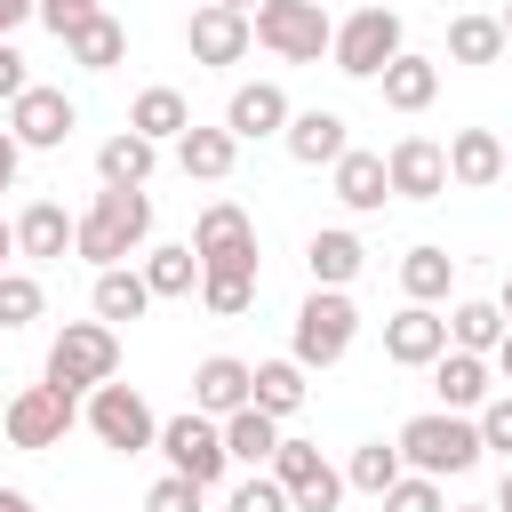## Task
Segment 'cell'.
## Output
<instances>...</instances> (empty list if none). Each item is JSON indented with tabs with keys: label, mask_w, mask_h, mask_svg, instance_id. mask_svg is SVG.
Wrapping results in <instances>:
<instances>
[{
	"label": "cell",
	"mask_w": 512,
	"mask_h": 512,
	"mask_svg": "<svg viewBox=\"0 0 512 512\" xmlns=\"http://www.w3.org/2000/svg\"><path fill=\"white\" fill-rule=\"evenodd\" d=\"M144 240H152V192H112L104 184L88 200V216H72V256H88L96 272L128 264Z\"/></svg>",
	"instance_id": "1"
},
{
	"label": "cell",
	"mask_w": 512,
	"mask_h": 512,
	"mask_svg": "<svg viewBox=\"0 0 512 512\" xmlns=\"http://www.w3.org/2000/svg\"><path fill=\"white\" fill-rule=\"evenodd\" d=\"M400 464L408 472H424V480H456V472H472L488 448H480V432H472V416H448V408H424V416H408L400 424Z\"/></svg>",
	"instance_id": "2"
},
{
	"label": "cell",
	"mask_w": 512,
	"mask_h": 512,
	"mask_svg": "<svg viewBox=\"0 0 512 512\" xmlns=\"http://www.w3.org/2000/svg\"><path fill=\"white\" fill-rule=\"evenodd\" d=\"M120 376V328H104V320H64L56 328V344H48V368H40V384H56V392H96V384H112Z\"/></svg>",
	"instance_id": "3"
},
{
	"label": "cell",
	"mask_w": 512,
	"mask_h": 512,
	"mask_svg": "<svg viewBox=\"0 0 512 512\" xmlns=\"http://www.w3.org/2000/svg\"><path fill=\"white\" fill-rule=\"evenodd\" d=\"M352 336H360V312H352V296L344 288H312L304 304H296V328H288V360L312 376V368H336L344 352H352Z\"/></svg>",
	"instance_id": "4"
},
{
	"label": "cell",
	"mask_w": 512,
	"mask_h": 512,
	"mask_svg": "<svg viewBox=\"0 0 512 512\" xmlns=\"http://www.w3.org/2000/svg\"><path fill=\"white\" fill-rule=\"evenodd\" d=\"M408 48V32H400V8H352L344 24H336V40H328V64L344 72V80H376L392 56Z\"/></svg>",
	"instance_id": "5"
},
{
	"label": "cell",
	"mask_w": 512,
	"mask_h": 512,
	"mask_svg": "<svg viewBox=\"0 0 512 512\" xmlns=\"http://www.w3.org/2000/svg\"><path fill=\"white\" fill-rule=\"evenodd\" d=\"M248 32H256V48H272L280 64H320L328 40H336V24H328L320 0H264V8L248 16Z\"/></svg>",
	"instance_id": "6"
},
{
	"label": "cell",
	"mask_w": 512,
	"mask_h": 512,
	"mask_svg": "<svg viewBox=\"0 0 512 512\" xmlns=\"http://www.w3.org/2000/svg\"><path fill=\"white\" fill-rule=\"evenodd\" d=\"M80 416H88V432H96L112 456H144V448L160 440V416H152V400H144L136 384H120V376H112V384H96Z\"/></svg>",
	"instance_id": "7"
},
{
	"label": "cell",
	"mask_w": 512,
	"mask_h": 512,
	"mask_svg": "<svg viewBox=\"0 0 512 512\" xmlns=\"http://www.w3.org/2000/svg\"><path fill=\"white\" fill-rule=\"evenodd\" d=\"M152 448H160V456H168V472H176V480H192V488H216V480L232 472V456H224V424H216V416H200V408L168 416Z\"/></svg>",
	"instance_id": "8"
},
{
	"label": "cell",
	"mask_w": 512,
	"mask_h": 512,
	"mask_svg": "<svg viewBox=\"0 0 512 512\" xmlns=\"http://www.w3.org/2000/svg\"><path fill=\"white\" fill-rule=\"evenodd\" d=\"M264 472L280 480L288 512H336V504H344V472H336L312 440H288V432H280V448H272V464H264Z\"/></svg>",
	"instance_id": "9"
},
{
	"label": "cell",
	"mask_w": 512,
	"mask_h": 512,
	"mask_svg": "<svg viewBox=\"0 0 512 512\" xmlns=\"http://www.w3.org/2000/svg\"><path fill=\"white\" fill-rule=\"evenodd\" d=\"M184 248L200 256V272H256V216L240 200H208Z\"/></svg>",
	"instance_id": "10"
},
{
	"label": "cell",
	"mask_w": 512,
	"mask_h": 512,
	"mask_svg": "<svg viewBox=\"0 0 512 512\" xmlns=\"http://www.w3.org/2000/svg\"><path fill=\"white\" fill-rule=\"evenodd\" d=\"M72 424H80V400L56 392V384H24V392H8V408H0L8 448H56Z\"/></svg>",
	"instance_id": "11"
},
{
	"label": "cell",
	"mask_w": 512,
	"mask_h": 512,
	"mask_svg": "<svg viewBox=\"0 0 512 512\" xmlns=\"http://www.w3.org/2000/svg\"><path fill=\"white\" fill-rule=\"evenodd\" d=\"M72 128H80V104H72L64 88H40V80H32V88L8 104V136H16L24 152H56Z\"/></svg>",
	"instance_id": "12"
},
{
	"label": "cell",
	"mask_w": 512,
	"mask_h": 512,
	"mask_svg": "<svg viewBox=\"0 0 512 512\" xmlns=\"http://www.w3.org/2000/svg\"><path fill=\"white\" fill-rule=\"evenodd\" d=\"M184 48H192V64L224 72V64H240V56L256 48V32H248V16H240V8H216V0H200V8L184 16Z\"/></svg>",
	"instance_id": "13"
},
{
	"label": "cell",
	"mask_w": 512,
	"mask_h": 512,
	"mask_svg": "<svg viewBox=\"0 0 512 512\" xmlns=\"http://www.w3.org/2000/svg\"><path fill=\"white\" fill-rule=\"evenodd\" d=\"M384 184H392V200H440L448 192V152L432 136H400L384 152Z\"/></svg>",
	"instance_id": "14"
},
{
	"label": "cell",
	"mask_w": 512,
	"mask_h": 512,
	"mask_svg": "<svg viewBox=\"0 0 512 512\" xmlns=\"http://www.w3.org/2000/svg\"><path fill=\"white\" fill-rule=\"evenodd\" d=\"M440 352H448V312L400 304V312L384 320V360H392V368H432Z\"/></svg>",
	"instance_id": "15"
},
{
	"label": "cell",
	"mask_w": 512,
	"mask_h": 512,
	"mask_svg": "<svg viewBox=\"0 0 512 512\" xmlns=\"http://www.w3.org/2000/svg\"><path fill=\"white\" fill-rule=\"evenodd\" d=\"M288 112H296V104H288V88H280V80H240V88H232V104H224V136H232V144L280 136V128H288Z\"/></svg>",
	"instance_id": "16"
},
{
	"label": "cell",
	"mask_w": 512,
	"mask_h": 512,
	"mask_svg": "<svg viewBox=\"0 0 512 512\" xmlns=\"http://www.w3.org/2000/svg\"><path fill=\"white\" fill-rule=\"evenodd\" d=\"M280 144H288V160H296V168H336V160L352 152V136H344V112H328V104H312V112H288Z\"/></svg>",
	"instance_id": "17"
},
{
	"label": "cell",
	"mask_w": 512,
	"mask_h": 512,
	"mask_svg": "<svg viewBox=\"0 0 512 512\" xmlns=\"http://www.w3.org/2000/svg\"><path fill=\"white\" fill-rule=\"evenodd\" d=\"M248 384H256V368H248V360H232V352H208V360L192 368V408L224 424L232 408H248Z\"/></svg>",
	"instance_id": "18"
},
{
	"label": "cell",
	"mask_w": 512,
	"mask_h": 512,
	"mask_svg": "<svg viewBox=\"0 0 512 512\" xmlns=\"http://www.w3.org/2000/svg\"><path fill=\"white\" fill-rule=\"evenodd\" d=\"M440 152H448V184H464V192L504 184V136L496 128H456Z\"/></svg>",
	"instance_id": "19"
},
{
	"label": "cell",
	"mask_w": 512,
	"mask_h": 512,
	"mask_svg": "<svg viewBox=\"0 0 512 512\" xmlns=\"http://www.w3.org/2000/svg\"><path fill=\"white\" fill-rule=\"evenodd\" d=\"M432 392H440L448 416H472V408L496 392V368H488L480 352H440V360H432Z\"/></svg>",
	"instance_id": "20"
},
{
	"label": "cell",
	"mask_w": 512,
	"mask_h": 512,
	"mask_svg": "<svg viewBox=\"0 0 512 512\" xmlns=\"http://www.w3.org/2000/svg\"><path fill=\"white\" fill-rule=\"evenodd\" d=\"M360 264H368V248H360V232H344V224H328V232L304 240V272H312V288H352Z\"/></svg>",
	"instance_id": "21"
},
{
	"label": "cell",
	"mask_w": 512,
	"mask_h": 512,
	"mask_svg": "<svg viewBox=\"0 0 512 512\" xmlns=\"http://www.w3.org/2000/svg\"><path fill=\"white\" fill-rule=\"evenodd\" d=\"M152 168H160V144H144L136 128H120V136H104V144H96V176H104L112 192H144V184H152Z\"/></svg>",
	"instance_id": "22"
},
{
	"label": "cell",
	"mask_w": 512,
	"mask_h": 512,
	"mask_svg": "<svg viewBox=\"0 0 512 512\" xmlns=\"http://www.w3.org/2000/svg\"><path fill=\"white\" fill-rule=\"evenodd\" d=\"M376 88H384V104H392V112H424V104L440 96V64H432V56H416V48H400V56L376 72Z\"/></svg>",
	"instance_id": "23"
},
{
	"label": "cell",
	"mask_w": 512,
	"mask_h": 512,
	"mask_svg": "<svg viewBox=\"0 0 512 512\" xmlns=\"http://www.w3.org/2000/svg\"><path fill=\"white\" fill-rule=\"evenodd\" d=\"M176 168H184L192 184H224V176L240 168V144H232L224 128H200V120H192V128L176 136Z\"/></svg>",
	"instance_id": "24"
},
{
	"label": "cell",
	"mask_w": 512,
	"mask_h": 512,
	"mask_svg": "<svg viewBox=\"0 0 512 512\" xmlns=\"http://www.w3.org/2000/svg\"><path fill=\"white\" fill-rule=\"evenodd\" d=\"M328 184H336V200H344L352 216H368V208H384V200H392V184H384V152H360V144L328 168Z\"/></svg>",
	"instance_id": "25"
},
{
	"label": "cell",
	"mask_w": 512,
	"mask_h": 512,
	"mask_svg": "<svg viewBox=\"0 0 512 512\" xmlns=\"http://www.w3.org/2000/svg\"><path fill=\"white\" fill-rule=\"evenodd\" d=\"M64 56H72V64H80V72H112V64H120V56H128V24H120V16H104V8H96V16H88V24H72V32H64Z\"/></svg>",
	"instance_id": "26"
},
{
	"label": "cell",
	"mask_w": 512,
	"mask_h": 512,
	"mask_svg": "<svg viewBox=\"0 0 512 512\" xmlns=\"http://www.w3.org/2000/svg\"><path fill=\"white\" fill-rule=\"evenodd\" d=\"M128 128H136L144 144H176V136L192 128V104H184V88H136V104H128Z\"/></svg>",
	"instance_id": "27"
},
{
	"label": "cell",
	"mask_w": 512,
	"mask_h": 512,
	"mask_svg": "<svg viewBox=\"0 0 512 512\" xmlns=\"http://www.w3.org/2000/svg\"><path fill=\"white\" fill-rule=\"evenodd\" d=\"M88 304H96V320H104V328H120V320H144V312H152V288H144V272H136V264H112V272H96Z\"/></svg>",
	"instance_id": "28"
},
{
	"label": "cell",
	"mask_w": 512,
	"mask_h": 512,
	"mask_svg": "<svg viewBox=\"0 0 512 512\" xmlns=\"http://www.w3.org/2000/svg\"><path fill=\"white\" fill-rule=\"evenodd\" d=\"M312 400V384H304V368L296 360H256V384H248V408H264L272 424H288L296 408Z\"/></svg>",
	"instance_id": "29"
},
{
	"label": "cell",
	"mask_w": 512,
	"mask_h": 512,
	"mask_svg": "<svg viewBox=\"0 0 512 512\" xmlns=\"http://www.w3.org/2000/svg\"><path fill=\"white\" fill-rule=\"evenodd\" d=\"M8 224H16V256H40V264H48V256L72 248V216H64L56 200H32V208L8 216Z\"/></svg>",
	"instance_id": "30"
},
{
	"label": "cell",
	"mask_w": 512,
	"mask_h": 512,
	"mask_svg": "<svg viewBox=\"0 0 512 512\" xmlns=\"http://www.w3.org/2000/svg\"><path fill=\"white\" fill-rule=\"evenodd\" d=\"M136 272H144V288H152V304H160V296H200V256H192L184 240H168V248H152V256H144Z\"/></svg>",
	"instance_id": "31"
},
{
	"label": "cell",
	"mask_w": 512,
	"mask_h": 512,
	"mask_svg": "<svg viewBox=\"0 0 512 512\" xmlns=\"http://www.w3.org/2000/svg\"><path fill=\"white\" fill-rule=\"evenodd\" d=\"M400 288H408V304H440V296L456 288V256L432 248V240L408 248V256H400Z\"/></svg>",
	"instance_id": "32"
},
{
	"label": "cell",
	"mask_w": 512,
	"mask_h": 512,
	"mask_svg": "<svg viewBox=\"0 0 512 512\" xmlns=\"http://www.w3.org/2000/svg\"><path fill=\"white\" fill-rule=\"evenodd\" d=\"M496 56H504V24L496 16H480V8L448 16V64H496Z\"/></svg>",
	"instance_id": "33"
},
{
	"label": "cell",
	"mask_w": 512,
	"mask_h": 512,
	"mask_svg": "<svg viewBox=\"0 0 512 512\" xmlns=\"http://www.w3.org/2000/svg\"><path fill=\"white\" fill-rule=\"evenodd\" d=\"M504 328H512V320H504L496 304H480V296H472V304H456V312H448V352H480V360H488V352L504 344Z\"/></svg>",
	"instance_id": "34"
},
{
	"label": "cell",
	"mask_w": 512,
	"mask_h": 512,
	"mask_svg": "<svg viewBox=\"0 0 512 512\" xmlns=\"http://www.w3.org/2000/svg\"><path fill=\"white\" fill-rule=\"evenodd\" d=\"M272 448H280V424L264 408H232L224 416V456L232 464H272Z\"/></svg>",
	"instance_id": "35"
},
{
	"label": "cell",
	"mask_w": 512,
	"mask_h": 512,
	"mask_svg": "<svg viewBox=\"0 0 512 512\" xmlns=\"http://www.w3.org/2000/svg\"><path fill=\"white\" fill-rule=\"evenodd\" d=\"M400 472H408V464H400V448H392V440H360V448L344 456V488H360V496H384Z\"/></svg>",
	"instance_id": "36"
},
{
	"label": "cell",
	"mask_w": 512,
	"mask_h": 512,
	"mask_svg": "<svg viewBox=\"0 0 512 512\" xmlns=\"http://www.w3.org/2000/svg\"><path fill=\"white\" fill-rule=\"evenodd\" d=\"M200 304H208L216 320H240V312L256 304V272H200Z\"/></svg>",
	"instance_id": "37"
},
{
	"label": "cell",
	"mask_w": 512,
	"mask_h": 512,
	"mask_svg": "<svg viewBox=\"0 0 512 512\" xmlns=\"http://www.w3.org/2000/svg\"><path fill=\"white\" fill-rule=\"evenodd\" d=\"M40 304H48V296H40V280L8 264V272H0V328H32V320H40Z\"/></svg>",
	"instance_id": "38"
},
{
	"label": "cell",
	"mask_w": 512,
	"mask_h": 512,
	"mask_svg": "<svg viewBox=\"0 0 512 512\" xmlns=\"http://www.w3.org/2000/svg\"><path fill=\"white\" fill-rule=\"evenodd\" d=\"M472 432H480V448L512 456V392H488V400L472 408Z\"/></svg>",
	"instance_id": "39"
},
{
	"label": "cell",
	"mask_w": 512,
	"mask_h": 512,
	"mask_svg": "<svg viewBox=\"0 0 512 512\" xmlns=\"http://www.w3.org/2000/svg\"><path fill=\"white\" fill-rule=\"evenodd\" d=\"M384 512H440V480H424V472H400L384 496H376Z\"/></svg>",
	"instance_id": "40"
},
{
	"label": "cell",
	"mask_w": 512,
	"mask_h": 512,
	"mask_svg": "<svg viewBox=\"0 0 512 512\" xmlns=\"http://www.w3.org/2000/svg\"><path fill=\"white\" fill-rule=\"evenodd\" d=\"M208 504V488H192V480H176V472H160L152 488H144V512H200Z\"/></svg>",
	"instance_id": "41"
},
{
	"label": "cell",
	"mask_w": 512,
	"mask_h": 512,
	"mask_svg": "<svg viewBox=\"0 0 512 512\" xmlns=\"http://www.w3.org/2000/svg\"><path fill=\"white\" fill-rule=\"evenodd\" d=\"M224 512H288V496H280V480H272V472H248V480L224 496Z\"/></svg>",
	"instance_id": "42"
},
{
	"label": "cell",
	"mask_w": 512,
	"mask_h": 512,
	"mask_svg": "<svg viewBox=\"0 0 512 512\" xmlns=\"http://www.w3.org/2000/svg\"><path fill=\"white\" fill-rule=\"evenodd\" d=\"M32 16H40V24L64 40L72 24H88V16H96V0H32Z\"/></svg>",
	"instance_id": "43"
},
{
	"label": "cell",
	"mask_w": 512,
	"mask_h": 512,
	"mask_svg": "<svg viewBox=\"0 0 512 512\" xmlns=\"http://www.w3.org/2000/svg\"><path fill=\"white\" fill-rule=\"evenodd\" d=\"M24 88H32V72H24V56H16L8 40H0V104H16Z\"/></svg>",
	"instance_id": "44"
},
{
	"label": "cell",
	"mask_w": 512,
	"mask_h": 512,
	"mask_svg": "<svg viewBox=\"0 0 512 512\" xmlns=\"http://www.w3.org/2000/svg\"><path fill=\"white\" fill-rule=\"evenodd\" d=\"M16 168H24V144L0 128V192H16Z\"/></svg>",
	"instance_id": "45"
},
{
	"label": "cell",
	"mask_w": 512,
	"mask_h": 512,
	"mask_svg": "<svg viewBox=\"0 0 512 512\" xmlns=\"http://www.w3.org/2000/svg\"><path fill=\"white\" fill-rule=\"evenodd\" d=\"M32 24V0H0V40H16Z\"/></svg>",
	"instance_id": "46"
},
{
	"label": "cell",
	"mask_w": 512,
	"mask_h": 512,
	"mask_svg": "<svg viewBox=\"0 0 512 512\" xmlns=\"http://www.w3.org/2000/svg\"><path fill=\"white\" fill-rule=\"evenodd\" d=\"M488 368H496V376H504V392H512V328H504V344L488 352Z\"/></svg>",
	"instance_id": "47"
},
{
	"label": "cell",
	"mask_w": 512,
	"mask_h": 512,
	"mask_svg": "<svg viewBox=\"0 0 512 512\" xmlns=\"http://www.w3.org/2000/svg\"><path fill=\"white\" fill-rule=\"evenodd\" d=\"M0 512H40V504H32L24 488H0Z\"/></svg>",
	"instance_id": "48"
},
{
	"label": "cell",
	"mask_w": 512,
	"mask_h": 512,
	"mask_svg": "<svg viewBox=\"0 0 512 512\" xmlns=\"http://www.w3.org/2000/svg\"><path fill=\"white\" fill-rule=\"evenodd\" d=\"M8 256H16V224L0 216V272H8Z\"/></svg>",
	"instance_id": "49"
},
{
	"label": "cell",
	"mask_w": 512,
	"mask_h": 512,
	"mask_svg": "<svg viewBox=\"0 0 512 512\" xmlns=\"http://www.w3.org/2000/svg\"><path fill=\"white\" fill-rule=\"evenodd\" d=\"M496 512H512V472H504V480H496Z\"/></svg>",
	"instance_id": "50"
},
{
	"label": "cell",
	"mask_w": 512,
	"mask_h": 512,
	"mask_svg": "<svg viewBox=\"0 0 512 512\" xmlns=\"http://www.w3.org/2000/svg\"><path fill=\"white\" fill-rule=\"evenodd\" d=\"M216 8H240V16H256V8H264V0H216Z\"/></svg>",
	"instance_id": "51"
},
{
	"label": "cell",
	"mask_w": 512,
	"mask_h": 512,
	"mask_svg": "<svg viewBox=\"0 0 512 512\" xmlns=\"http://www.w3.org/2000/svg\"><path fill=\"white\" fill-rule=\"evenodd\" d=\"M496 24H504V48H512V0H504V8H496Z\"/></svg>",
	"instance_id": "52"
},
{
	"label": "cell",
	"mask_w": 512,
	"mask_h": 512,
	"mask_svg": "<svg viewBox=\"0 0 512 512\" xmlns=\"http://www.w3.org/2000/svg\"><path fill=\"white\" fill-rule=\"evenodd\" d=\"M496 312H504V320H512V272H504V296H496Z\"/></svg>",
	"instance_id": "53"
},
{
	"label": "cell",
	"mask_w": 512,
	"mask_h": 512,
	"mask_svg": "<svg viewBox=\"0 0 512 512\" xmlns=\"http://www.w3.org/2000/svg\"><path fill=\"white\" fill-rule=\"evenodd\" d=\"M456 512H496V504H456Z\"/></svg>",
	"instance_id": "54"
},
{
	"label": "cell",
	"mask_w": 512,
	"mask_h": 512,
	"mask_svg": "<svg viewBox=\"0 0 512 512\" xmlns=\"http://www.w3.org/2000/svg\"><path fill=\"white\" fill-rule=\"evenodd\" d=\"M504 176H512V144H504Z\"/></svg>",
	"instance_id": "55"
},
{
	"label": "cell",
	"mask_w": 512,
	"mask_h": 512,
	"mask_svg": "<svg viewBox=\"0 0 512 512\" xmlns=\"http://www.w3.org/2000/svg\"><path fill=\"white\" fill-rule=\"evenodd\" d=\"M0 408H8V400H0Z\"/></svg>",
	"instance_id": "56"
}]
</instances>
